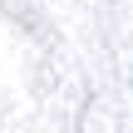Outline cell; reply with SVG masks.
Masks as SVG:
<instances>
[]
</instances>
